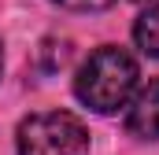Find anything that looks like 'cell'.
<instances>
[{
    "instance_id": "6da1fadb",
    "label": "cell",
    "mask_w": 159,
    "mask_h": 155,
    "mask_svg": "<svg viewBox=\"0 0 159 155\" xmlns=\"http://www.w3.org/2000/svg\"><path fill=\"white\" fill-rule=\"evenodd\" d=\"M137 59L115 44L96 48L74 78V96L96 115H115L137 92Z\"/></svg>"
},
{
    "instance_id": "7a4b0ae2",
    "label": "cell",
    "mask_w": 159,
    "mask_h": 155,
    "mask_svg": "<svg viewBox=\"0 0 159 155\" xmlns=\"http://www.w3.org/2000/svg\"><path fill=\"white\" fill-rule=\"evenodd\" d=\"M19 155H89V129L67 111H41L15 129Z\"/></svg>"
},
{
    "instance_id": "3957f363",
    "label": "cell",
    "mask_w": 159,
    "mask_h": 155,
    "mask_svg": "<svg viewBox=\"0 0 159 155\" xmlns=\"http://www.w3.org/2000/svg\"><path fill=\"white\" fill-rule=\"evenodd\" d=\"M126 129L141 140H159V81H148L133 96L129 115H126Z\"/></svg>"
},
{
    "instance_id": "277c9868",
    "label": "cell",
    "mask_w": 159,
    "mask_h": 155,
    "mask_svg": "<svg viewBox=\"0 0 159 155\" xmlns=\"http://www.w3.org/2000/svg\"><path fill=\"white\" fill-rule=\"evenodd\" d=\"M133 41H137V48L144 55L159 59V0H152L144 7V15L133 22Z\"/></svg>"
},
{
    "instance_id": "5b68a950",
    "label": "cell",
    "mask_w": 159,
    "mask_h": 155,
    "mask_svg": "<svg viewBox=\"0 0 159 155\" xmlns=\"http://www.w3.org/2000/svg\"><path fill=\"white\" fill-rule=\"evenodd\" d=\"M52 4H59V7H67V11H104V7H111L115 0H52Z\"/></svg>"
},
{
    "instance_id": "8992f818",
    "label": "cell",
    "mask_w": 159,
    "mask_h": 155,
    "mask_svg": "<svg viewBox=\"0 0 159 155\" xmlns=\"http://www.w3.org/2000/svg\"><path fill=\"white\" fill-rule=\"evenodd\" d=\"M137 4H152V0H137Z\"/></svg>"
},
{
    "instance_id": "52a82bcc",
    "label": "cell",
    "mask_w": 159,
    "mask_h": 155,
    "mask_svg": "<svg viewBox=\"0 0 159 155\" xmlns=\"http://www.w3.org/2000/svg\"><path fill=\"white\" fill-rule=\"evenodd\" d=\"M0 67H4V55H0Z\"/></svg>"
}]
</instances>
